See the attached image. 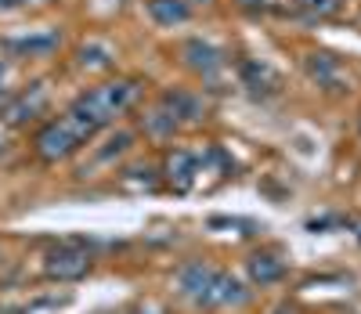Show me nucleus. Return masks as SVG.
<instances>
[{
    "instance_id": "obj_3",
    "label": "nucleus",
    "mask_w": 361,
    "mask_h": 314,
    "mask_svg": "<svg viewBox=\"0 0 361 314\" xmlns=\"http://www.w3.org/2000/svg\"><path fill=\"white\" fill-rule=\"evenodd\" d=\"M90 271H94V257L76 238L47 249V257H44V278H51V282H80Z\"/></svg>"
},
{
    "instance_id": "obj_23",
    "label": "nucleus",
    "mask_w": 361,
    "mask_h": 314,
    "mask_svg": "<svg viewBox=\"0 0 361 314\" xmlns=\"http://www.w3.org/2000/svg\"><path fill=\"white\" fill-rule=\"evenodd\" d=\"M0 87H4V66H0Z\"/></svg>"
},
{
    "instance_id": "obj_21",
    "label": "nucleus",
    "mask_w": 361,
    "mask_h": 314,
    "mask_svg": "<svg viewBox=\"0 0 361 314\" xmlns=\"http://www.w3.org/2000/svg\"><path fill=\"white\" fill-rule=\"evenodd\" d=\"M15 4H47V0H15Z\"/></svg>"
},
{
    "instance_id": "obj_5",
    "label": "nucleus",
    "mask_w": 361,
    "mask_h": 314,
    "mask_svg": "<svg viewBox=\"0 0 361 314\" xmlns=\"http://www.w3.org/2000/svg\"><path fill=\"white\" fill-rule=\"evenodd\" d=\"M214 274H217V267L214 264H206V260H188V264H180L177 267V293L185 296V300H192L195 307H202V300H206V289H209V282H214Z\"/></svg>"
},
{
    "instance_id": "obj_19",
    "label": "nucleus",
    "mask_w": 361,
    "mask_h": 314,
    "mask_svg": "<svg viewBox=\"0 0 361 314\" xmlns=\"http://www.w3.org/2000/svg\"><path fill=\"white\" fill-rule=\"evenodd\" d=\"M127 314H166L159 303H152V300H145V303H137V307H130Z\"/></svg>"
},
{
    "instance_id": "obj_25",
    "label": "nucleus",
    "mask_w": 361,
    "mask_h": 314,
    "mask_svg": "<svg viewBox=\"0 0 361 314\" xmlns=\"http://www.w3.org/2000/svg\"><path fill=\"white\" fill-rule=\"evenodd\" d=\"M357 134H361V119H357Z\"/></svg>"
},
{
    "instance_id": "obj_20",
    "label": "nucleus",
    "mask_w": 361,
    "mask_h": 314,
    "mask_svg": "<svg viewBox=\"0 0 361 314\" xmlns=\"http://www.w3.org/2000/svg\"><path fill=\"white\" fill-rule=\"evenodd\" d=\"M243 8H250V11H264V0H238Z\"/></svg>"
},
{
    "instance_id": "obj_17",
    "label": "nucleus",
    "mask_w": 361,
    "mask_h": 314,
    "mask_svg": "<svg viewBox=\"0 0 361 314\" xmlns=\"http://www.w3.org/2000/svg\"><path fill=\"white\" fill-rule=\"evenodd\" d=\"M130 141H134V134L119 131L116 138H109V141H105V148H98V152H94V163H98V167H109L112 159H119V155H123V152L130 148Z\"/></svg>"
},
{
    "instance_id": "obj_8",
    "label": "nucleus",
    "mask_w": 361,
    "mask_h": 314,
    "mask_svg": "<svg viewBox=\"0 0 361 314\" xmlns=\"http://www.w3.org/2000/svg\"><path fill=\"white\" fill-rule=\"evenodd\" d=\"M159 105L177 119V127L180 123H202L206 119V102L199 98V94H188V90H166Z\"/></svg>"
},
{
    "instance_id": "obj_9",
    "label": "nucleus",
    "mask_w": 361,
    "mask_h": 314,
    "mask_svg": "<svg viewBox=\"0 0 361 314\" xmlns=\"http://www.w3.org/2000/svg\"><path fill=\"white\" fill-rule=\"evenodd\" d=\"M246 271H250V282L253 286H275V282L286 278V260L279 253H267V249H260V253H250L246 260Z\"/></svg>"
},
{
    "instance_id": "obj_6",
    "label": "nucleus",
    "mask_w": 361,
    "mask_h": 314,
    "mask_svg": "<svg viewBox=\"0 0 361 314\" xmlns=\"http://www.w3.org/2000/svg\"><path fill=\"white\" fill-rule=\"evenodd\" d=\"M180 58H185V66L192 73H199L202 80H214L224 69V51L214 47V44H206V40H199V37L180 44Z\"/></svg>"
},
{
    "instance_id": "obj_14",
    "label": "nucleus",
    "mask_w": 361,
    "mask_h": 314,
    "mask_svg": "<svg viewBox=\"0 0 361 314\" xmlns=\"http://www.w3.org/2000/svg\"><path fill=\"white\" fill-rule=\"evenodd\" d=\"M304 66H307V76L318 80L322 87H333V83H340V76H343L340 61H336L333 54H307Z\"/></svg>"
},
{
    "instance_id": "obj_18",
    "label": "nucleus",
    "mask_w": 361,
    "mask_h": 314,
    "mask_svg": "<svg viewBox=\"0 0 361 314\" xmlns=\"http://www.w3.org/2000/svg\"><path fill=\"white\" fill-rule=\"evenodd\" d=\"M296 4H304L314 15H336L340 11V0H296Z\"/></svg>"
},
{
    "instance_id": "obj_7",
    "label": "nucleus",
    "mask_w": 361,
    "mask_h": 314,
    "mask_svg": "<svg viewBox=\"0 0 361 314\" xmlns=\"http://www.w3.org/2000/svg\"><path fill=\"white\" fill-rule=\"evenodd\" d=\"M47 102H51V98H47V87H44V83L25 87L22 94H15V98L8 102V109H4V123H11V127H22V123L44 116V112H47Z\"/></svg>"
},
{
    "instance_id": "obj_13",
    "label": "nucleus",
    "mask_w": 361,
    "mask_h": 314,
    "mask_svg": "<svg viewBox=\"0 0 361 314\" xmlns=\"http://www.w3.org/2000/svg\"><path fill=\"white\" fill-rule=\"evenodd\" d=\"M238 73H243V83H246L253 94H275V90H279V76L271 73L264 61H243V66H238Z\"/></svg>"
},
{
    "instance_id": "obj_16",
    "label": "nucleus",
    "mask_w": 361,
    "mask_h": 314,
    "mask_svg": "<svg viewBox=\"0 0 361 314\" xmlns=\"http://www.w3.org/2000/svg\"><path fill=\"white\" fill-rule=\"evenodd\" d=\"M80 66L83 69H112L116 66V51L109 44H83L80 47Z\"/></svg>"
},
{
    "instance_id": "obj_27",
    "label": "nucleus",
    "mask_w": 361,
    "mask_h": 314,
    "mask_svg": "<svg viewBox=\"0 0 361 314\" xmlns=\"http://www.w3.org/2000/svg\"><path fill=\"white\" fill-rule=\"evenodd\" d=\"M0 148H4V145H0Z\"/></svg>"
},
{
    "instance_id": "obj_4",
    "label": "nucleus",
    "mask_w": 361,
    "mask_h": 314,
    "mask_svg": "<svg viewBox=\"0 0 361 314\" xmlns=\"http://www.w3.org/2000/svg\"><path fill=\"white\" fill-rule=\"evenodd\" d=\"M250 300H253V293H250L246 282L235 278L231 271H221V267H217L214 282H209V289H206L202 307H206V310H235V307H246Z\"/></svg>"
},
{
    "instance_id": "obj_1",
    "label": "nucleus",
    "mask_w": 361,
    "mask_h": 314,
    "mask_svg": "<svg viewBox=\"0 0 361 314\" xmlns=\"http://www.w3.org/2000/svg\"><path fill=\"white\" fill-rule=\"evenodd\" d=\"M141 94V83L137 80H109V83H98L90 87L87 94H80V98L66 109L80 127L94 138L98 131H105L109 123H116V116H123Z\"/></svg>"
},
{
    "instance_id": "obj_26",
    "label": "nucleus",
    "mask_w": 361,
    "mask_h": 314,
    "mask_svg": "<svg viewBox=\"0 0 361 314\" xmlns=\"http://www.w3.org/2000/svg\"><path fill=\"white\" fill-rule=\"evenodd\" d=\"M279 314H289V310H279Z\"/></svg>"
},
{
    "instance_id": "obj_22",
    "label": "nucleus",
    "mask_w": 361,
    "mask_h": 314,
    "mask_svg": "<svg viewBox=\"0 0 361 314\" xmlns=\"http://www.w3.org/2000/svg\"><path fill=\"white\" fill-rule=\"evenodd\" d=\"M350 228H354V231H357V242H361V221H354V224H350Z\"/></svg>"
},
{
    "instance_id": "obj_11",
    "label": "nucleus",
    "mask_w": 361,
    "mask_h": 314,
    "mask_svg": "<svg viewBox=\"0 0 361 314\" xmlns=\"http://www.w3.org/2000/svg\"><path fill=\"white\" fill-rule=\"evenodd\" d=\"M148 18H152L159 29H173V25H185L192 18V4L188 0H148Z\"/></svg>"
},
{
    "instance_id": "obj_10",
    "label": "nucleus",
    "mask_w": 361,
    "mask_h": 314,
    "mask_svg": "<svg viewBox=\"0 0 361 314\" xmlns=\"http://www.w3.org/2000/svg\"><path fill=\"white\" fill-rule=\"evenodd\" d=\"M58 44H62V37L54 33V29H44V33H29V37H8L4 47L18 58H44L51 54Z\"/></svg>"
},
{
    "instance_id": "obj_24",
    "label": "nucleus",
    "mask_w": 361,
    "mask_h": 314,
    "mask_svg": "<svg viewBox=\"0 0 361 314\" xmlns=\"http://www.w3.org/2000/svg\"><path fill=\"white\" fill-rule=\"evenodd\" d=\"M195 4H214V0H195Z\"/></svg>"
},
{
    "instance_id": "obj_2",
    "label": "nucleus",
    "mask_w": 361,
    "mask_h": 314,
    "mask_svg": "<svg viewBox=\"0 0 361 314\" xmlns=\"http://www.w3.org/2000/svg\"><path fill=\"white\" fill-rule=\"evenodd\" d=\"M87 141H90V134L80 127L69 112H62V116L47 119L44 127L37 131L33 152H37L40 163H62V159H73V155H76Z\"/></svg>"
},
{
    "instance_id": "obj_12",
    "label": "nucleus",
    "mask_w": 361,
    "mask_h": 314,
    "mask_svg": "<svg viewBox=\"0 0 361 314\" xmlns=\"http://www.w3.org/2000/svg\"><path fill=\"white\" fill-rule=\"evenodd\" d=\"M166 177H170V184L177 188V192H188V188L195 184V177H199V159L192 152H170V159H166Z\"/></svg>"
},
{
    "instance_id": "obj_15",
    "label": "nucleus",
    "mask_w": 361,
    "mask_h": 314,
    "mask_svg": "<svg viewBox=\"0 0 361 314\" xmlns=\"http://www.w3.org/2000/svg\"><path fill=\"white\" fill-rule=\"evenodd\" d=\"M141 127H145V134L152 138V141H166V138H173V134H177V119H173L163 105H156L152 112H148V116L141 119Z\"/></svg>"
}]
</instances>
